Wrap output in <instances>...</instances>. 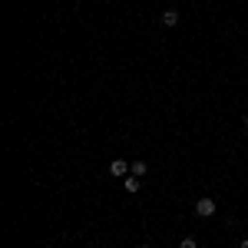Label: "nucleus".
<instances>
[{"label": "nucleus", "instance_id": "nucleus-5", "mask_svg": "<svg viewBox=\"0 0 248 248\" xmlns=\"http://www.w3.org/2000/svg\"><path fill=\"white\" fill-rule=\"evenodd\" d=\"M139 189H142V182H139L136 175H129V179H126V192H129V195H136Z\"/></svg>", "mask_w": 248, "mask_h": 248}, {"label": "nucleus", "instance_id": "nucleus-10", "mask_svg": "<svg viewBox=\"0 0 248 248\" xmlns=\"http://www.w3.org/2000/svg\"><path fill=\"white\" fill-rule=\"evenodd\" d=\"M245 155H248V146H245Z\"/></svg>", "mask_w": 248, "mask_h": 248}, {"label": "nucleus", "instance_id": "nucleus-7", "mask_svg": "<svg viewBox=\"0 0 248 248\" xmlns=\"http://www.w3.org/2000/svg\"><path fill=\"white\" fill-rule=\"evenodd\" d=\"M238 248H248V238H245V242H242V245H238Z\"/></svg>", "mask_w": 248, "mask_h": 248}, {"label": "nucleus", "instance_id": "nucleus-3", "mask_svg": "<svg viewBox=\"0 0 248 248\" xmlns=\"http://www.w3.org/2000/svg\"><path fill=\"white\" fill-rule=\"evenodd\" d=\"M162 27H179V10H166V14H162Z\"/></svg>", "mask_w": 248, "mask_h": 248}, {"label": "nucleus", "instance_id": "nucleus-1", "mask_svg": "<svg viewBox=\"0 0 248 248\" xmlns=\"http://www.w3.org/2000/svg\"><path fill=\"white\" fill-rule=\"evenodd\" d=\"M215 209H218V205H215L212 199H199V202H195V215H199V218H212Z\"/></svg>", "mask_w": 248, "mask_h": 248}, {"label": "nucleus", "instance_id": "nucleus-9", "mask_svg": "<svg viewBox=\"0 0 248 248\" xmlns=\"http://www.w3.org/2000/svg\"><path fill=\"white\" fill-rule=\"evenodd\" d=\"M139 248H149V245H139Z\"/></svg>", "mask_w": 248, "mask_h": 248}, {"label": "nucleus", "instance_id": "nucleus-4", "mask_svg": "<svg viewBox=\"0 0 248 248\" xmlns=\"http://www.w3.org/2000/svg\"><path fill=\"white\" fill-rule=\"evenodd\" d=\"M146 172H149V166H146V162L139 159V162H133V169H129V175H136V179H142Z\"/></svg>", "mask_w": 248, "mask_h": 248}, {"label": "nucleus", "instance_id": "nucleus-8", "mask_svg": "<svg viewBox=\"0 0 248 248\" xmlns=\"http://www.w3.org/2000/svg\"><path fill=\"white\" fill-rule=\"evenodd\" d=\"M245 129H248V116H245Z\"/></svg>", "mask_w": 248, "mask_h": 248}, {"label": "nucleus", "instance_id": "nucleus-6", "mask_svg": "<svg viewBox=\"0 0 248 248\" xmlns=\"http://www.w3.org/2000/svg\"><path fill=\"white\" fill-rule=\"evenodd\" d=\"M179 248H199V245H195V238H182V242H179Z\"/></svg>", "mask_w": 248, "mask_h": 248}, {"label": "nucleus", "instance_id": "nucleus-2", "mask_svg": "<svg viewBox=\"0 0 248 248\" xmlns=\"http://www.w3.org/2000/svg\"><path fill=\"white\" fill-rule=\"evenodd\" d=\"M129 169H133V166H126V159H113V162H109V175H116V179H123Z\"/></svg>", "mask_w": 248, "mask_h": 248}]
</instances>
